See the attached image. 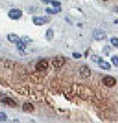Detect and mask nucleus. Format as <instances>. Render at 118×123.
<instances>
[{"label":"nucleus","instance_id":"412c9836","mask_svg":"<svg viewBox=\"0 0 118 123\" xmlns=\"http://www.w3.org/2000/svg\"><path fill=\"white\" fill-rule=\"evenodd\" d=\"M51 4L53 5V7H60V5H61V3L59 1H56V0H52Z\"/></svg>","mask_w":118,"mask_h":123},{"label":"nucleus","instance_id":"393cba45","mask_svg":"<svg viewBox=\"0 0 118 123\" xmlns=\"http://www.w3.org/2000/svg\"><path fill=\"white\" fill-rule=\"evenodd\" d=\"M103 1H106V0H103Z\"/></svg>","mask_w":118,"mask_h":123},{"label":"nucleus","instance_id":"9b49d317","mask_svg":"<svg viewBox=\"0 0 118 123\" xmlns=\"http://www.w3.org/2000/svg\"><path fill=\"white\" fill-rule=\"evenodd\" d=\"M97 64L101 69H104V70H109L110 69V64L108 62H106V61H104V60H101L100 62H98Z\"/></svg>","mask_w":118,"mask_h":123},{"label":"nucleus","instance_id":"423d86ee","mask_svg":"<svg viewBox=\"0 0 118 123\" xmlns=\"http://www.w3.org/2000/svg\"><path fill=\"white\" fill-rule=\"evenodd\" d=\"M103 81V84L106 86V87H113L115 84H116V80L111 77V76H106L102 79Z\"/></svg>","mask_w":118,"mask_h":123},{"label":"nucleus","instance_id":"6e6552de","mask_svg":"<svg viewBox=\"0 0 118 123\" xmlns=\"http://www.w3.org/2000/svg\"><path fill=\"white\" fill-rule=\"evenodd\" d=\"M47 67H48V63H47L46 60H41L35 65V69L37 71H44L47 69Z\"/></svg>","mask_w":118,"mask_h":123},{"label":"nucleus","instance_id":"6ab92c4d","mask_svg":"<svg viewBox=\"0 0 118 123\" xmlns=\"http://www.w3.org/2000/svg\"><path fill=\"white\" fill-rule=\"evenodd\" d=\"M111 62H112L115 66L118 67V56H117V55H114V56L111 57Z\"/></svg>","mask_w":118,"mask_h":123},{"label":"nucleus","instance_id":"ddd939ff","mask_svg":"<svg viewBox=\"0 0 118 123\" xmlns=\"http://www.w3.org/2000/svg\"><path fill=\"white\" fill-rule=\"evenodd\" d=\"M53 36H54V33H53V30L51 29H48L45 33V37L47 40H52L53 38Z\"/></svg>","mask_w":118,"mask_h":123},{"label":"nucleus","instance_id":"5701e85b","mask_svg":"<svg viewBox=\"0 0 118 123\" xmlns=\"http://www.w3.org/2000/svg\"><path fill=\"white\" fill-rule=\"evenodd\" d=\"M41 1H43L44 3H51L52 0H41Z\"/></svg>","mask_w":118,"mask_h":123},{"label":"nucleus","instance_id":"7ed1b4c3","mask_svg":"<svg viewBox=\"0 0 118 123\" xmlns=\"http://www.w3.org/2000/svg\"><path fill=\"white\" fill-rule=\"evenodd\" d=\"M0 102H2V104L4 105H7L9 106H11V107H16L17 106V104H16V101L13 100L11 98H9L3 94H0Z\"/></svg>","mask_w":118,"mask_h":123},{"label":"nucleus","instance_id":"0eeeda50","mask_svg":"<svg viewBox=\"0 0 118 123\" xmlns=\"http://www.w3.org/2000/svg\"><path fill=\"white\" fill-rule=\"evenodd\" d=\"M80 74L83 78H88L91 76V69L88 68V66L84 65L80 68Z\"/></svg>","mask_w":118,"mask_h":123},{"label":"nucleus","instance_id":"f8f14e48","mask_svg":"<svg viewBox=\"0 0 118 123\" xmlns=\"http://www.w3.org/2000/svg\"><path fill=\"white\" fill-rule=\"evenodd\" d=\"M45 12L48 13V14H57L59 12H61V8L60 7H54V9H51V8H46L45 9Z\"/></svg>","mask_w":118,"mask_h":123},{"label":"nucleus","instance_id":"f257e3e1","mask_svg":"<svg viewBox=\"0 0 118 123\" xmlns=\"http://www.w3.org/2000/svg\"><path fill=\"white\" fill-rule=\"evenodd\" d=\"M93 37L95 40H104L107 37L106 33L101 29H96L93 32Z\"/></svg>","mask_w":118,"mask_h":123},{"label":"nucleus","instance_id":"dca6fc26","mask_svg":"<svg viewBox=\"0 0 118 123\" xmlns=\"http://www.w3.org/2000/svg\"><path fill=\"white\" fill-rule=\"evenodd\" d=\"M21 40H22V42H23L25 44H27V43H31L33 42V40L30 38V37H23L21 38Z\"/></svg>","mask_w":118,"mask_h":123},{"label":"nucleus","instance_id":"f3484780","mask_svg":"<svg viewBox=\"0 0 118 123\" xmlns=\"http://www.w3.org/2000/svg\"><path fill=\"white\" fill-rule=\"evenodd\" d=\"M110 42H111V44L114 47H118V38L117 37H111Z\"/></svg>","mask_w":118,"mask_h":123},{"label":"nucleus","instance_id":"f03ea898","mask_svg":"<svg viewBox=\"0 0 118 123\" xmlns=\"http://www.w3.org/2000/svg\"><path fill=\"white\" fill-rule=\"evenodd\" d=\"M50 21L47 16H35L33 17V23L35 24L36 26H41V25H44L46 23H48Z\"/></svg>","mask_w":118,"mask_h":123},{"label":"nucleus","instance_id":"2eb2a0df","mask_svg":"<svg viewBox=\"0 0 118 123\" xmlns=\"http://www.w3.org/2000/svg\"><path fill=\"white\" fill-rule=\"evenodd\" d=\"M91 59H92V61H94V63H98V62H100L101 60H103L101 57H100V56H97V55H93L92 57H91Z\"/></svg>","mask_w":118,"mask_h":123},{"label":"nucleus","instance_id":"4be33fe9","mask_svg":"<svg viewBox=\"0 0 118 123\" xmlns=\"http://www.w3.org/2000/svg\"><path fill=\"white\" fill-rule=\"evenodd\" d=\"M72 56H73L74 58H81V57H82V55H81L80 53H75V52L72 54Z\"/></svg>","mask_w":118,"mask_h":123},{"label":"nucleus","instance_id":"b1692460","mask_svg":"<svg viewBox=\"0 0 118 123\" xmlns=\"http://www.w3.org/2000/svg\"><path fill=\"white\" fill-rule=\"evenodd\" d=\"M114 11H115V12H118V6L114 7Z\"/></svg>","mask_w":118,"mask_h":123},{"label":"nucleus","instance_id":"20e7f679","mask_svg":"<svg viewBox=\"0 0 118 123\" xmlns=\"http://www.w3.org/2000/svg\"><path fill=\"white\" fill-rule=\"evenodd\" d=\"M22 15H23L22 10H19V9H12L8 12L9 18L12 19V20H19L22 17Z\"/></svg>","mask_w":118,"mask_h":123},{"label":"nucleus","instance_id":"aec40b11","mask_svg":"<svg viewBox=\"0 0 118 123\" xmlns=\"http://www.w3.org/2000/svg\"><path fill=\"white\" fill-rule=\"evenodd\" d=\"M109 51H110V47L109 46H104L103 47V49H102V52L104 53V54H106V55H108V54H109Z\"/></svg>","mask_w":118,"mask_h":123},{"label":"nucleus","instance_id":"a211bd4d","mask_svg":"<svg viewBox=\"0 0 118 123\" xmlns=\"http://www.w3.org/2000/svg\"><path fill=\"white\" fill-rule=\"evenodd\" d=\"M7 120V115L4 113V112L0 111V122H4Z\"/></svg>","mask_w":118,"mask_h":123},{"label":"nucleus","instance_id":"9d476101","mask_svg":"<svg viewBox=\"0 0 118 123\" xmlns=\"http://www.w3.org/2000/svg\"><path fill=\"white\" fill-rule=\"evenodd\" d=\"M23 110L27 111V112H32L34 111V105L30 102H26V104L23 105Z\"/></svg>","mask_w":118,"mask_h":123},{"label":"nucleus","instance_id":"4468645a","mask_svg":"<svg viewBox=\"0 0 118 123\" xmlns=\"http://www.w3.org/2000/svg\"><path fill=\"white\" fill-rule=\"evenodd\" d=\"M16 45H17V48H18L19 50H21V51H25V50H26V44L22 42L21 39H20L19 42L16 43Z\"/></svg>","mask_w":118,"mask_h":123},{"label":"nucleus","instance_id":"1a4fd4ad","mask_svg":"<svg viewBox=\"0 0 118 123\" xmlns=\"http://www.w3.org/2000/svg\"><path fill=\"white\" fill-rule=\"evenodd\" d=\"M7 38L10 43H17L19 40H20V37L17 36V35H14V34H9L7 36Z\"/></svg>","mask_w":118,"mask_h":123},{"label":"nucleus","instance_id":"39448f33","mask_svg":"<svg viewBox=\"0 0 118 123\" xmlns=\"http://www.w3.org/2000/svg\"><path fill=\"white\" fill-rule=\"evenodd\" d=\"M65 63V58L62 57V56H56L53 58L52 60V65L55 67V68H58V67H61L62 65H64Z\"/></svg>","mask_w":118,"mask_h":123}]
</instances>
